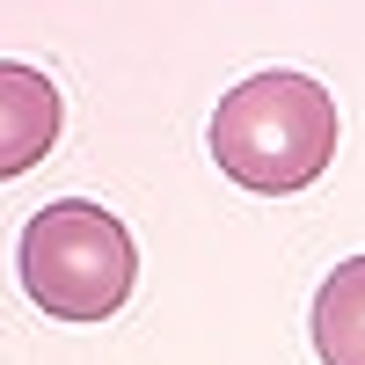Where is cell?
I'll use <instances>...</instances> for the list:
<instances>
[{"mask_svg": "<svg viewBox=\"0 0 365 365\" xmlns=\"http://www.w3.org/2000/svg\"><path fill=\"white\" fill-rule=\"evenodd\" d=\"M336 154V103L314 73H249L212 110V161L256 197H292Z\"/></svg>", "mask_w": 365, "mask_h": 365, "instance_id": "cell-1", "label": "cell"}, {"mask_svg": "<svg viewBox=\"0 0 365 365\" xmlns=\"http://www.w3.org/2000/svg\"><path fill=\"white\" fill-rule=\"evenodd\" d=\"M15 278L51 322H73V329L110 322L139 285L132 227L88 197L37 205L22 227V249H15Z\"/></svg>", "mask_w": 365, "mask_h": 365, "instance_id": "cell-2", "label": "cell"}, {"mask_svg": "<svg viewBox=\"0 0 365 365\" xmlns=\"http://www.w3.org/2000/svg\"><path fill=\"white\" fill-rule=\"evenodd\" d=\"M58 88L37 73V66H15L0 58V182L29 175L51 146H58Z\"/></svg>", "mask_w": 365, "mask_h": 365, "instance_id": "cell-3", "label": "cell"}, {"mask_svg": "<svg viewBox=\"0 0 365 365\" xmlns=\"http://www.w3.org/2000/svg\"><path fill=\"white\" fill-rule=\"evenodd\" d=\"M307 336L322 365H365V256L336 263L314 292V314H307Z\"/></svg>", "mask_w": 365, "mask_h": 365, "instance_id": "cell-4", "label": "cell"}]
</instances>
